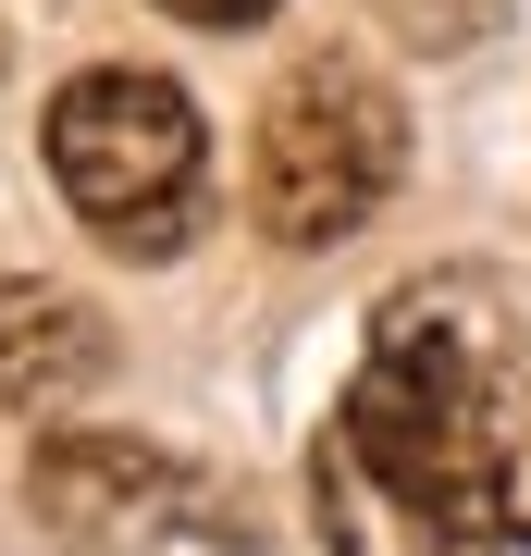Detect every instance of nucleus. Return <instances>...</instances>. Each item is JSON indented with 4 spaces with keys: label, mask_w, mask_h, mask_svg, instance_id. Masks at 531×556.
<instances>
[{
    "label": "nucleus",
    "mask_w": 531,
    "mask_h": 556,
    "mask_svg": "<svg viewBox=\"0 0 531 556\" xmlns=\"http://www.w3.org/2000/svg\"><path fill=\"white\" fill-rule=\"evenodd\" d=\"M395 174H408V112L358 50H309L296 75L260 100V149H248V211L273 248H334L358 236Z\"/></svg>",
    "instance_id": "3"
},
{
    "label": "nucleus",
    "mask_w": 531,
    "mask_h": 556,
    "mask_svg": "<svg viewBox=\"0 0 531 556\" xmlns=\"http://www.w3.org/2000/svg\"><path fill=\"white\" fill-rule=\"evenodd\" d=\"M383 25L408 50H482L494 25H507V0H383Z\"/></svg>",
    "instance_id": "6"
},
{
    "label": "nucleus",
    "mask_w": 531,
    "mask_h": 556,
    "mask_svg": "<svg viewBox=\"0 0 531 556\" xmlns=\"http://www.w3.org/2000/svg\"><path fill=\"white\" fill-rule=\"evenodd\" d=\"M50 174L112 260H174L211 211V124L149 62H87L50 100Z\"/></svg>",
    "instance_id": "2"
},
{
    "label": "nucleus",
    "mask_w": 531,
    "mask_h": 556,
    "mask_svg": "<svg viewBox=\"0 0 531 556\" xmlns=\"http://www.w3.org/2000/svg\"><path fill=\"white\" fill-rule=\"evenodd\" d=\"M334 556H531V285L408 273L309 457Z\"/></svg>",
    "instance_id": "1"
},
{
    "label": "nucleus",
    "mask_w": 531,
    "mask_h": 556,
    "mask_svg": "<svg viewBox=\"0 0 531 556\" xmlns=\"http://www.w3.org/2000/svg\"><path fill=\"white\" fill-rule=\"evenodd\" d=\"M25 507L62 556H149L198 519V470L149 433H38Z\"/></svg>",
    "instance_id": "4"
},
{
    "label": "nucleus",
    "mask_w": 531,
    "mask_h": 556,
    "mask_svg": "<svg viewBox=\"0 0 531 556\" xmlns=\"http://www.w3.org/2000/svg\"><path fill=\"white\" fill-rule=\"evenodd\" d=\"M161 13H186V25H260L273 0H161Z\"/></svg>",
    "instance_id": "7"
},
{
    "label": "nucleus",
    "mask_w": 531,
    "mask_h": 556,
    "mask_svg": "<svg viewBox=\"0 0 531 556\" xmlns=\"http://www.w3.org/2000/svg\"><path fill=\"white\" fill-rule=\"evenodd\" d=\"M99 371H112V321L75 285L0 273V408L13 420H62L75 396H99Z\"/></svg>",
    "instance_id": "5"
}]
</instances>
